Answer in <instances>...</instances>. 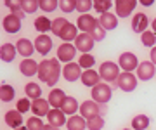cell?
<instances>
[{"label": "cell", "mask_w": 156, "mask_h": 130, "mask_svg": "<svg viewBox=\"0 0 156 130\" xmlns=\"http://www.w3.org/2000/svg\"><path fill=\"white\" fill-rule=\"evenodd\" d=\"M16 109H17V111H19L21 114H24L26 111H31V99H28L26 96L21 97V99H17Z\"/></svg>", "instance_id": "cell-39"}, {"label": "cell", "mask_w": 156, "mask_h": 130, "mask_svg": "<svg viewBox=\"0 0 156 130\" xmlns=\"http://www.w3.org/2000/svg\"><path fill=\"white\" fill-rule=\"evenodd\" d=\"M90 35H92V38H94L95 42H102V40L106 38V30H104V28L99 24V26H97V28H95Z\"/></svg>", "instance_id": "cell-44"}, {"label": "cell", "mask_w": 156, "mask_h": 130, "mask_svg": "<svg viewBox=\"0 0 156 130\" xmlns=\"http://www.w3.org/2000/svg\"><path fill=\"white\" fill-rule=\"evenodd\" d=\"M21 7L24 14H35L40 9V0H21Z\"/></svg>", "instance_id": "cell-34"}, {"label": "cell", "mask_w": 156, "mask_h": 130, "mask_svg": "<svg viewBox=\"0 0 156 130\" xmlns=\"http://www.w3.org/2000/svg\"><path fill=\"white\" fill-rule=\"evenodd\" d=\"M4 121L7 123V127H11L12 130L14 128H19L24 125V118H23V114L17 111V109H11V111H7L5 116H4Z\"/></svg>", "instance_id": "cell-21"}, {"label": "cell", "mask_w": 156, "mask_h": 130, "mask_svg": "<svg viewBox=\"0 0 156 130\" xmlns=\"http://www.w3.org/2000/svg\"><path fill=\"white\" fill-rule=\"evenodd\" d=\"M82 73L83 69L80 68L78 62H69V64H64L62 66V78L66 82H76V80L82 78Z\"/></svg>", "instance_id": "cell-13"}, {"label": "cell", "mask_w": 156, "mask_h": 130, "mask_svg": "<svg viewBox=\"0 0 156 130\" xmlns=\"http://www.w3.org/2000/svg\"><path fill=\"white\" fill-rule=\"evenodd\" d=\"M68 23H69V21H68V19H64V17H56V19L52 21V30H50V31L56 35V37H59V35H61V31L64 30V26H66Z\"/></svg>", "instance_id": "cell-37"}, {"label": "cell", "mask_w": 156, "mask_h": 130, "mask_svg": "<svg viewBox=\"0 0 156 130\" xmlns=\"http://www.w3.org/2000/svg\"><path fill=\"white\" fill-rule=\"evenodd\" d=\"M147 28H149V19H147L144 12L134 14V17H132V31L142 35L144 31H147Z\"/></svg>", "instance_id": "cell-17"}, {"label": "cell", "mask_w": 156, "mask_h": 130, "mask_svg": "<svg viewBox=\"0 0 156 130\" xmlns=\"http://www.w3.org/2000/svg\"><path fill=\"white\" fill-rule=\"evenodd\" d=\"M35 30L38 31V35H47V31L52 30V21L47 16H38L35 19Z\"/></svg>", "instance_id": "cell-28"}, {"label": "cell", "mask_w": 156, "mask_h": 130, "mask_svg": "<svg viewBox=\"0 0 156 130\" xmlns=\"http://www.w3.org/2000/svg\"><path fill=\"white\" fill-rule=\"evenodd\" d=\"M16 49H17V54L23 56L24 59H30V57L35 54V45L33 42L28 38H19L16 42Z\"/></svg>", "instance_id": "cell-20"}, {"label": "cell", "mask_w": 156, "mask_h": 130, "mask_svg": "<svg viewBox=\"0 0 156 130\" xmlns=\"http://www.w3.org/2000/svg\"><path fill=\"white\" fill-rule=\"evenodd\" d=\"M94 7V0H76V11L80 14H89Z\"/></svg>", "instance_id": "cell-40"}, {"label": "cell", "mask_w": 156, "mask_h": 130, "mask_svg": "<svg viewBox=\"0 0 156 130\" xmlns=\"http://www.w3.org/2000/svg\"><path fill=\"white\" fill-rule=\"evenodd\" d=\"M44 130H61V128H57V127H52V125H49V123H45Z\"/></svg>", "instance_id": "cell-48"}, {"label": "cell", "mask_w": 156, "mask_h": 130, "mask_svg": "<svg viewBox=\"0 0 156 130\" xmlns=\"http://www.w3.org/2000/svg\"><path fill=\"white\" fill-rule=\"evenodd\" d=\"M106 113V106L104 104H97L95 101L89 99V101H83L80 104V114L83 116L87 121L92 118H97V116H104Z\"/></svg>", "instance_id": "cell-3"}, {"label": "cell", "mask_w": 156, "mask_h": 130, "mask_svg": "<svg viewBox=\"0 0 156 130\" xmlns=\"http://www.w3.org/2000/svg\"><path fill=\"white\" fill-rule=\"evenodd\" d=\"M16 56H17V49H16L14 44L5 42V44H2V45H0V61L12 62L14 59H16Z\"/></svg>", "instance_id": "cell-23"}, {"label": "cell", "mask_w": 156, "mask_h": 130, "mask_svg": "<svg viewBox=\"0 0 156 130\" xmlns=\"http://www.w3.org/2000/svg\"><path fill=\"white\" fill-rule=\"evenodd\" d=\"M16 97V89L9 83H2L0 85V101L2 102H11Z\"/></svg>", "instance_id": "cell-31"}, {"label": "cell", "mask_w": 156, "mask_h": 130, "mask_svg": "<svg viewBox=\"0 0 156 130\" xmlns=\"http://www.w3.org/2000/svg\"><path fill=\"white\" fill-rule=\"evenodd\" d=\"M62 75V66L56 57L52 59H44L38 62V80H42L44 83H47L50 89H54V85L59 82Z\"/></svg>", "instance_id": "cell-1"}, {"label": "cell", "mask_w": 156, "mask_h": 130, "mask_svg": "<svg viewBox=\"0 0 156 130\" xmlns=\"http://www.w3.org/2000/svg\"><path fill=\"white\" fill-rule=\"evenodd\" d=\"M2 26L5 30V33H9V35L19 33V31H21V26H23V19H19L16 14H11V12H9V14L4 17V21H2Z\"/></svg>", "instance_id": "cell-11"}, {"label": "cell", "mask_w": 156, "mask_h": 130, "mask_svg": "<svg viewBox=\"0 0 156 130\" xmlns=\"http://www.w3.org/2000/svg\"><path fill=\"white\" fill-rule=\"evenodd\" d=\"M66 94H64V90L62 89H50L49 92V97H47V101H49L50 107H54V109H61L62 104H64V101H66Z\"/></svg>", "instance_id": "cell-16"}, {"label": "cell", "mask_w": 156, "mask_h": 130, "mask_svg": "<svg viewBox=\"0 0 156 130\" xmlns=\"http://www.w3.org/2000/svg\"><path fill=\"white\" fill-rule=\"evenodd\" d=\"M156 75V66L151 61H142L137 68V78L142 80V82H149V80L154 78Z\"/></svg>", "instance_id": "cell-14"}, {"label": "cell", "mask_w": 156, "mask_h": 130, "mask_svg": "<svg viewBox=\"0 0 156 130\" xmlns=\"http://www.w3.org/2000/svg\"><path fill=\"white\" fill-rule=\"evenodd\" d=\"M151 125V118L147 114H135L132 118V130H147Z\"/></svg>", "instance_id": "cell-29"}, {"label": "cell", "mask_w": 156, "mask_h": 130, "mask_svg": "<svg viewBox=\"0 0 156 130\" xmlns=\"http://www.w3.org/2000/svg\"><path fill=\"white\" fill-rule=\"evenodd\" d=\"M24 94L28 99L35 101V99H40L42 97V87H40L37 82H28V83L24 85Z\"/></svg>", "instance_id": "cell-30"}, {"label": "cell", "mask_w": 156, "mask_h": 130, "mask_svg": "<svg viewBox=\"0 0 156 130\" xmlns=\"http://www.w3.org/2000/svg\"><path fill=\"white\" fill-rule=\"evenodd\" d=\"M111 7H115V4L109 2V0H94V9H95V12H99V14L109 12Z\"/></svg>", "instance_id": "cell-36"}, {"label": "cell", "mask_w": 156, "mask_h": 130, "mask_svg": "<svg viewBox=\"0 0 156 130\" xmlns=\"http://www.w3.org/2000/svg\"><path fill=\"white\" fill-rule=\"evenodd\" d=\"M73 45L76 47V51L82 52V54H90V51L95 45V40L92 38L90 33H80L76 37V40L73 42Z\"/></svg>", "instance_id": "cell-10"}, {"label": "cell", "mask_w": 156, "mask_h": 130, "mask_svg": "<svg viewBox=\"0 0 156 130\" xmlns=\"http://www.w3.org/2000/svg\"><path fill=\"white\" fill-rule=\"evenodd\" d=\"M99 24L106 31H113L118 28V16L113 12H106V14H101L99 16Z\"/></svg>", "instance_id": "cell-24"}, {"label": "cell", "mask_w": 156, "mask_h": 130, "mask_svg": "<svg viewBox=\"0 0 156 130\" xmlns=\"http://www.w3.org/2000/svg\"><path fill=\"white\" fill-rule=\"evenodd\" d=\"M122 75L120 71V66L118 62H113V61H104L102 64L99 66V76L104 83H116L118 76Z\"/></svg>", "instance_id": "cell-2"}, {"label": "cell", "mask_w": 156, "mask_h": 130, "mask_svg": "<svg viewBox=\"0 0 156 130\" xmlns=\"http://www.w3.org/2000/svg\"><path fill=\"white\" fill-rule=\"evenodd\" d=\"M45 121H42V118L38 116H31V118L26 120V128L28 130H44Z\"/></svg>", "instance_id": "cell-38"}, {"label": "cell", "mask_w": 156, "mask_h": 130, "mask_svg": "<svg viewBox=\"0 0 156 130\" xmlns=\"http://www.w3.org/2000/svg\"><path fill=\"white\" fill-rule=\"evenodd\" d=\"M40 9L44 12H54L59 9V2L57 0H40Z\"/></svg>", "instance_id": "cell-43"}, {"label": "cell", "mask_w": 156, "mask_h": 130, "mask_svg": "<svg viewBox=\"0 0 156 130\" xmlns=\"http://www.w3.org/2000/svg\"><path fill=\"white\" fill-rule=\"evenodd\" d=\"M76 47L73 44H61L57 47V52H56V59L59 62H64V64H69L73 62V59L76 57Z\"/></svg>", "instance_id": "cell-6"}, {"label": "cell", "mask_w": 156, "mask_h": 130, "mask_svg": "<svg viewBox=\"0 0 156 130\" xmlns=\"http://www.w3.org/2000/svg\"><path fill=\"white\" fill-rule=\"evenodd\" d=\"M149 54H151V62L156 66V47H153V49H151Z\"/></svg>", "instance_id": "cell-46"}, {"label": "cell", "mask_w": 156, "mask_h": 130, "mask_svg": "<svg viewBox=\"0 0 156 130\" xmlns=\"http://www.w3.org/2000/svg\"><path fill=\"white\" fill-rule=\"evenodd\" d=\"M99 26V19H95L92 14H80L76 19V28L82 33H92Z\"/></svg>", "instance_id": "cell-8"}, {"label": "cell", "mask_w": 156, "mask_h": 130, "mask_svg": "<svg viewBox=\"0 0 156 130\" xmlns=\"http://www.w3.org/2000/svg\"><path fill=\"white\" fill-rule=\"evenodd\" d=\"M139 59L134 52H122L118 57V66L120 69H123V73H134L139 68Z\"/></svg>", "instance_id": "cell-5"}, {"label": "cell", "mask_w": 156, "mask_h": 130, "mask_svg": "<svg viewBox=\"0 0 156 130\" xmlns=\"http://www.w3.org/2000/svg\"><path fill=\"white\" fill-rule=\"evenodd\" d=\"M52 109L49 104V101L47 99H44V97H40V99H35V101H31V113H33V116H38V118H47V114H49V111Z\"/></svg>", "instance_id": "cell-15"}, {"label": "cell", "mask_w": 156, "mask_h": 130, "mask_svg": "<svg viewBox=\"0 0 156 130\" xmlns=\"http://www.w3.org/2000/svg\"><path fill=\"white\" fill-rule=\"evenodd\" d=\"M5 4V7L11 11V14H16L19 19H23V17L26 16L24 12H23V7H21V0H5L4 2Z\"/></svg>", "instance_id": "cell-32"}, {"label": "cell", "mask_w": 156, "mask_h": 130, "mask_svg": "<svg viewBox=\"0 0 156 130\" xmlns=\"http://www.w3.org/2000/svg\"><path fill=\"white\" fill-rule=\"evenodd\" d=\"M19 71H21L23 76H35V75H38V62L35 61L33 57H30V59H23L19 62Z\"/></svg>", "instance_id": "cell-18"}, {"label": "cell", "mask_w": 156, "mask_h": 130, "mask_svg": "<svg viewBox=\"0 0 156 130\" xmlns=\"http://www.w3.org/2000/svg\"><path fill=\"white\" fill-rule=\"evenodd\" d=\"M61 111L66 114L68 118H69V116H75V114H78V111H80V102L76 101V97L68 96L66 101H64V104H62V107H61Z\"/></svg>", "instance_id": "cell-26"}, {"label": "cell", "mask_w": 156, "mask_h": 130, "mask_svg": "<svg viewBox=\"0 0 156 130\" xmlns=\"http://www.w3.org/2000/svg\"><path fill=\"white\" fill-rule=\"evenodd\" d=\"M14 130H28V128H26V125H23V127H19V128H14Z\"/></svg>", "instance_id": "cell-49"}, {"label": "cell", "mask_w": 156, "mask_h": 130, "mask_svg": "<svg viewBox=\"0 0 156 130\" xmlns=\"http://www.w3.org/2000/svg\"><path fill=\"white\" fill-rule=\"evenodd\" d=\"M139 4L144 7H151V5H154V0H140Z\"/></svg>", "instance_id": "cell-45"}, {"label": "cell", "mask_w": 156, "mask_h": 130, "mask_svg": "<svg viewBox=\"0 0 156 130\" xmlns=\"http://www.w3.org/2000/svg\"><path fill=\"white\" fill-rule=\"evenodd\" d=\"M59 11L66 12H75L76 11V0H59Z\"/></svg>", "instance_id": "cell-41"}, {"label": "cell", "mask_w": 156, "mask_h": 130, "mask_svg": "<svg viewBox=\"0 0 156 130\" xmlns=\"http://www.w3.org/2000/svg\"><path fill=\"white\" fill-rule=\"evenodd\" d=\"M78 28H76V24H73V23H68L66 26H64V30L61 31V35H59V38L62 40V44H73L75 40H76L78 37Z\"/></svg>", "instance_id": "cell-25"}, {"label": "cell", "mask_w": 156, "mask_h": 130, "mask_svg": "<svg viewBox=\"0 0 156 130\" xmlns=\"http://www.w3.org/2000/svg\"><path fill=\"white\" fill-rule=\"evenodd\" d=\"M90 96H92V101H95L97 104H104L106 106L113 97V89L109 83L101 82L99 85H95L94 89H90Z\"/></svg>", "instance_id": "cell-4"}, {"label": "cell", "mask_w": 156, "mask_h": 130, "mask_svg": "<svg viewBox=\"0 0 156 130\" xmlns=\"http://www.w3.org/2000/svg\"><path fill=\"white\" fill-rule=\"evenodd\" d=\"M104 125H106L104 118L102 116H97V118H92L87 121V130H102Z\"/></svg>", "instance_id": "cell-42"}, {"label": "cell", "mask_w": 156, "mask_h": 130, "mask_svg": "<svg viewBox=\"0 0 156 130\" xmlns=\"http://www.w3.org/2000/svg\"><path fill=\"white\" fill-rule=\"evenodd\" d=\"M123 130H132V128H123Z\"/></svg>", "instance_id": "cell-50"}, {"label": "cell", "mask_w": 156, "mask_h": 130, "mask_svg": "<svg viewBox=\"0 0 156 130\" xmlns=\"http://www.w3.org/2000/svg\"><path fill=\"white\" fill-rule=\"evenodd\" d=\"M78 64H80V68L83 69H94L95 66V57L92 54H80L78 57Z\"/></svg>", "instance_id": "cell-33"}, {"label": "cell", "mask_w": 156, "mask_h": 130, "mask_svg": "<svg viewBox=\"0 0 156 130\" xmlns=\"http://www.w3.org/2000/svg\"><path fill=\"white\" fill-rule=\"evenodd\" d=\"M66 128L68 130H87V120L82 114H75L69 116L66 121Z\"/></svg>", "instance_id": "cell-27"}, {"label": "cell", "mask_w": 156, "mask_h": 130, "mask_svg": "<svg viewBox=\"0 0 156 130\" xmlns=\"http://www.w3.org/2000/svg\"><path fill=\"white\" fill-rule=\"evenodd\" d=\"M115 85H116L122 92L130 94V92H134L135 89H137V76H135L134 73H122L118 76Z\"/></svg>", "instance_id": "cell-7"}, {"label": "cell", "mask_w": 156, "mask_h": 130, "mask_svg": "<svg viewBox=\"0 0 156 130\" xmlns=\"http://www.w3.org/2000/svg\"><path fill=\"white\" fill-rule=\"evenodd\" d=\"M151 31H153V33L156 35V17L153 19V21H151Z\"/></svg>", "instance_id": "cell-47"}, {"label": "cell", "mask_w": 156, "mask_h": 130, "mask_svg": "<svg viewBox=\"0 0 156 130\" xmlns=\"http://www.w3.org/2000/svg\"><path fill=\"white\" fill-rule=\"evenodd\" d=\"M35 45V52H38L40 56H47L50 51H52V47H54V42L50 38L49 35H38L33 42Z\"/></svg>", "instance_id": "cell-12"}, {"label": "cell", "mask_w": 156, "mask_h": 130, "mask_svg": "<svg viewBox=\"0 0 156 130\" xmlns=\"http://www.w3.org/2000/svg\"><path fill=\"white\" fill-rule=\"evenodd\" d=\"M80 82L85 85V87H89V89H94L95 85H99L102 80L99 76V71H95V69H85L83 73H82V78Z\"/></svg>", "instance_id": "cell-22"}, {"label": "cell", "mask_w": 156, "mask_h": 130, "mask_svg": "<svg viewBox=\"0 0 156 130\" xmlns=\"http://www.w3.org/2000/svg\"><path fill=\"white\" fill-rule=\"evenodd\" d=\"M140 44L144 47H147V49H153V47H156V35L151 31V30H147V31H144V33L140 35Z\"/></svg>", "instance_id": "cell-35"}, {"label": "cell", "mask_w": 156, "mask_h": 130, "mask_svg": "<svg viewBox=\"0 0 156 130\" xmlns=\"http://www.w3.org/2000/svg\"><path fill=\"white\" fill-rule=\"evenodd\" d=\"M68 121V116L64 113H62L61 109H50L49 114H47V123L52 125V127H57V128H61V127H64Z\"/></svg>", "instance_id": "cell-19"}, {"label": "cell", "mask_w": 156, "mask_h": 130, "mask_svg": "<svg viewBox=\"0 0 156 130\" xmlns=\"http://www.w3.org/2000/svg\"><path fill=\"white\" fill-rule=\"evenodd\" d=\"M137 0H116L115 2V14H116L118 17H128V16H132L135 11V7H137Z\"/></svg>", "instance_id": "cell-9"}]
</instances>
